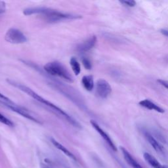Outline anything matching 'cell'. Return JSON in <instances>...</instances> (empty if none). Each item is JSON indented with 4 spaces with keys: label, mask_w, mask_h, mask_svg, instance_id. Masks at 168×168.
Returning <instances> with one entry per match:
<instances>
[{
    "label": "cell",
    "mask_w": 168,
    "mask_h": 168,
    "mask_svg": "<svg viewBox=\"0 0 168 168\" xmlns=\"http://www.w3.org/2000/svg\"><path fill=\"white\" fill-rule=\"evenodd\" d=\"M90 123H91V124L93 126V127L94 128L95 130L98 132L99 135L102 137L103 139H104L106 142V143H107L109 145V147H111L114 151H117V148H116L114 143H113V141L111 139V138L109 137V135L107 133H106V132L104 130H103L101 127H100V126L98 125L97 123L95 122V121H93V120H91Z\"/></svg>",
    "instance_id": "9c48e42d"
},
{
    "label": "cell",
    "mask_w": 168,
    "mask_h": 168,
    "mask_svg": "<svg viewBox=\"0 0 168 168\" xmlns=\"http://www.w3.org/2000/svg\"><path fill=\"white\" fill-rule=\"evenodd\" d=\"M42 16H43L45 20L51 22V23H55V22L67 20H76V19H80L82 18V16L81 15L64 13L48 7L46 8V11L44 12Z\"/></svg>",
    "instance_id": "277c9868"
},
{
    "label": "cell",
    "mask_w": 168,
    "mask_h": 168,
    "mask_svg": "<svg viewBox=\"0 0 168 168\" xmlns=\"http://www.w3.org/2000/svg\"><path fill=\"white\" fill-rule=\"evenodd\" d=\"M6 11V4L3 1H0V15Z\"/></svg>",
    "instance_id": "ffe728a7"
},
{
    "label": "cell",
    "mask_w": 168,
    "mask_h": 168,
    "mask_svg": "<svg viewBox=\"0 0 168 168\" xmlns=\"http://www.w3.org/2000/svg\"><path fill=\"white\" fill-rule=\"evenodd\" d=\"M144 135L145 138L147 139V140L148 141V143H150V144L154 148V149L156 150L157 153H164L163 147L158 143V141L153 136V135L146 131L144 132Z\"/></svg>",
    "instance_id": "30bf717a"
},
{
    "label": "cell",
    "mask_w": 168,
    "mask_h": 168,
    "mask_svg": "<svg viewBox=\"0 0 168 168\" xmlns=\"http://www.w3.org/2000/svg\"><path fill=\"white\" fill-rule=\"evenodd\" d=\"M139 104L141 106H143V107H144L149 110H154V111H156L158 112L164 113L165 112L164 109H162L161 107H160L159 106L156 105L155 103L152 102L148 99L143 100V101H141L139 102Z\"/></svg>",
    "instance_id": "7c38bea8"
},
{
    "label": "cell",
    "mask_w": 168,
    "mask_h": 168,
    "mask_svg": "<svg viewBox=\"0 0 168 168\" xmlns=\"http://www.w3.org/2000/svg\"><path fill=\"white\" fill-rule=\"evenodd\" d=\"M161 33L164 34L166 36L168 37V30H166V29H163V30H161Z\"/></svg>",
    "instance_id": "603a6c76"
},
{
    "label": "cell",
    "mask_w": 168,
    "mask_h": 168,
    "mask_svg": "<svg viewBox=\"0 0 168 168\" xmlns=\"http://www.w3.org/2000/svg\"><path fill=\"white\" fill-rule=\"evenodd\" d=\"M161 168H168V166H167V165H162V167Z\"/></svg>",
    "instance_id": "d4e9b609"
},
{
    "label": "cell",
    "mask_w": 168,
    "mask_h": 168,
    "mask_svg": "<svg viewBox=\"0 0 168 168\" xmlns=\"http://www.w3.org/2000/svg\"><path fill=\"white\" fill-rule=\"evenodd\" d=\"M97 40V39L95 35H92L88 39H87L86 40L77 45L76 47V51L79 54H84L88 52L95 46Z\"/></svg>",
    "instance_id": "ba28073f"
},
{
    "label": "cell",
    "mask_w": 168,
    "mask_h": 168,
    "mask_svg": "<svg viewBox=\"0 0 168 168\" xmlns=\"http://www.w3.org/2000/svg\"><path fill=\"white\" fill-rule=\"evenodd\" d=\"M120 149L122 152V154L124 155V157L125 158V161H127V164L130 165L131 167L133 168H143L141 165L139 164L137 160L131 156L130 153L125 149L124 147H120Z\"/></svg>",
    "instance_id": "8fae6325"
},
{
    "label": "cell",
    "mask_w": 168,
    "mask_h": 168,
    "mask_svg": "<svg viewBox=\"0 0 168 168\" xmlns=\"http://www.w3.org/2000/svg\"><path fill=\"white\" fill-rule=\"evenodd\" d=\"M119 2L124 5L128 6V7H135L136 5V2L134 0H122Z\"/></svg>",
    "instance_id": "d6986e66"
},
{
    "label": "cell",
    "mask_w": 168,
    "mask_h": 168,
    "mask_svg": "<svg viewBox=\"0 0 168 168\" xmlns=\"http://www.w3.org/2000/svg\"><path fill=\"white\" fill-rule=\"evenodd\" d=\"M82 64H83V66H84L85 69L87 70H91V68H92V64L91 63V61H90L88 59H87V58H83L82 59Z\"/></svg>",
    "instance_id": "ac0fdd59"
},
{
    "label": "cell",
    "mask_w": 168,
    "mask_h": 168,
    "mask_svg": "<svg viewBox=\"0 0 168 168\" xmlns=\"http://www.w3.org/2000/svg\"><path fill=\"white\" fill-rule=\"evenodd\" d=\"M49 82L48 83L55 88L58 91H59L60 93H62L66 97L70 99V101H72L74 103L79 106L80 108L84 109L85 108V105H84L83 99L81 97L80 93L76 91L75 89L72 88V87L66 85L65 84L58 82L57 80H54L52 78H49Z\"/></svg>",
    "instance_id": "7a4b0ae2"
},
{
    "label": "cell",
    "mask_w": 168,
    "mask_h": 168,
    "mask_svg": "<svg viewBox=\"0 0 168 168\" xmlns=\"http://www.w3.org/2000/svg\"><path fill=\"white\" fill-rule=\"evenodd\" d=\"M0 104L2 105L3 106H5L6 108L11 110L12 111L16 112L17 114H18L21 116H23V117L26 118L28 119H30V120L32 122L38 123V124H41V121L39 120V119L35 117V116L32 114V113L30 111H28V110H27L24 108L21 107V106H17V105H15L13 102H5L4 101H3L2 99H0Z\"/></svg>",
    "instance_id": "5b68a950"
},
{
    "label": "cell",
    "mask_w": 168,
    "mask_h": 168,
    "mask_svg": "<svg viewBox=\"0 0 168 168\" xmlns=\"http://www.w3.org/2000/svg\"><path fill=\"white\" fill-rule=\"evenodd\" d=\"M7 83H9V84H10L11 85L18 89L22 92L27 93L28 95L31 97L32 98L35 99V101H37L38 102L41 103V104L44 105L45 106H46L47 108H50L51 111L55 113L57 115L59 116L61 118L65 119L66 122H68L70 124L74 126V127L77 129L82 128V126H81V125L80 124V123L78 122H77V120H76L75 119L72 118V116H70L69 114H67V113L66 112H64L63 110L60 108L59 106H56L55 105H54L53 103L51 102L50 101H47V100H46V99H44L42 97L40 96V95H38V93L34 91L33 90L30 89V88L23 85V84L16 82L15 81L11 80H7Z\"/></svg>",
    "instance_id": "6da1fadb"
},
{
    "label": "cell",
    "mask_w": 168,
    "mask_h": 168,
    "mask_svg": "<svg viewBox=\"0 0 168 168\" xmlns=\"http://www.w3.org/2000/svg\"><path fill=\"white\" fill-rule=\"evenodd\" d=\"M158 82H159L161 84V85H162L163 86L165 87V88L168 89V83L167 82H165V81H164L162 80H158Z\"/></svg>",
    "instance_id": "7402d4cb"
},
{
    "label": "cell",
    "mask_w": 168,
    "mask_h": 168,
    "mask_svg": "<svg viewBox=\"0 0 168 168\" xmlns=\"http://www.w3.org/2000/svg\"><path fill=\"white\" fill-rule=\"evenodd\" d=\"M143 156L144 160L149 164L150 166L154 168H161L162 165H161L159 161L157 160V159L153 155L148 153H144L143 154Z\"/></svg>",
    "instance_id": "9a60e30c"
},
{
    "label": "cell",
    "mask_w": 168,
    "mask_h": 168,
    "mask_svg": "<svg viewBox=\"0 0 168 168\" xmlns=\"http://www.w3.org/2000/svg\"><path fill=\"white\" fill-rule=\"evenodd\" d=\"M51 143H53L54 146L57 148V149H59V150L62 151L64 154L66 155L67 156L71 158L72 159H73L74 160H76V158L75 156H74V155L72 153H71L70 151L68 150L65 147H64L62 144H60L57 141H56L55 139H51Z\"/></svg>",
    "instance_id": "5bb4252c"
},
{
    "label": "cell",
    "mask_w": 168,
    "mask_h": 168,
    "mask_svg": "<svg viewBox=\"0 0 168 168\" xmlns=\"http://www.w3.org/2000/svg\"><path fill=\"white\" fill-rule=\"evenodd\" d=\"M5 40L12 44H22L27 41V38L21 30L11 28L6 32Z\"/></svg>",
    "instance_id": "8992f818"
},
{
    "label": "cell",
    "mask_w": 168,
    "mask_h": 168,
    "mask_svg": "<svg viewBox=\"0 0 168 168\" xmlns=\"http://www.w3.org/2000/svg\"><path fill=\"white\" fill-rule=\"evenodd\" d=\"M82 83L87 91H91L94 88V81H93V77L91 75L84 76L82 77Z\"/></svg>",
    "instance_id": "4fadbf2b"
},
{
    "label": "cell",
    "mask_w": 168,
    "mask_h": 168,
    "mask_svg": "<svg viewBox=\"0 0 168 168\" xmlns=\"http://www.w3.org/2000/svg\"><path fill=\"white\" fill-rule=\"evenodd\" d=\"M41 168H50L49 167H48L47 165L45 164H41Z\"/></svg>",
    "instance_id": "cb8c5ba5"
},
{
    "label": "cell",
    "mask_w": 168,
    "mask_h": 168,
    "mask_svg": "<svg viewBox=\"0 0 168 168\" xmlns=\"http://www.w3.org/2000/svg\"><path fill=\"white\" fill-rule=\"evenodd\" d=\"M0 99H2L3 101H4L5 102H13L10 99H9L7 97H6L4 95H3L2 93H0Z\"/></svg>",
    "instance_id": "44dd1931"
},
{
    "label": "cell",
    "mask_w": 168,
    "mask_h": 168,
    "mask_svg": "<svg viewBox=\"0 0 168 168\" xmlns=\"http://www.w3.org/2000/svg\"><path fill=\"white\" fill-rule=\"evenodd\" d=\"M112 92L111 86L105 80L100 79L97 81L96 85V93L99 97L106 99Z\"/></svg>",
    "instance_id": "52a82bcc"
},
{
    "label": "cell",
    "mask_w": 168,
    "mask_h": 168,
    "mask_svg": "<svg viewBox=\"0 0 168 168\" xmlns=\"http://www.w3.org/2000/svg\"><path fill=\"white\" fill-rule=\"evenodd\" d=\"M0 123L7 125L9 127H13L14 126L13 122L11 119H9L7 117H5L4 115L1 114V113H0Z\"/></svg>",
    "instance_id": "e0dca14e"
},
{
    "label": "cell",
    "mask_w": 168,
    "mask_h": 168,
    "mask_svg": "<svg viewBox=\"0 0 168 168\" xmlns=\"http://www.w3.org/2000/svg\"><path fill=\"white\" fill-rule=\"evenodd\" d=\"M70 64L71 67H72L74 74L76 76L79 75L81 72V66L76 58L74 57L71 58L70 60Z\"/></svg>",
    "instance_id": "2e32d148"
},
{
    "label": "cell",
    "mask_w": 168,
    "mask_h": 168,
    "mask_svg": "<svg viewBox=\"0 0 168 168\" xmlns=\"http://www.w3.org/2000/svg\"><path fill=\"white\" fill-rule=\"evenodd\" d=\"M47 74L51 76H57L64 79L66 82L72 83L74 82L73 77L63 64L58 61H53L46 64L43 68Z\"/></svg>",
    "instance_id": "3957f363"
}]
</instances>
